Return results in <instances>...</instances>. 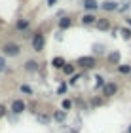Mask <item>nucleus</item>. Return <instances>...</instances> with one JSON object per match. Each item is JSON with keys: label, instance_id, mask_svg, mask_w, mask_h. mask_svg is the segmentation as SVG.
Instances as JSON below:
<instances>
[{"label": "nucleus", "instance_id": "5", "mask_svg": "<svg viewBox=\"0 0 131 133\" xmlns=\"http://www.w3.org/2000/svg\"><path fill=\"white\" fill-rule=\"evenodd\" d=\"M78 65L87 66V69H89V66L95 65V59H93V57H80V59H78Z\"/></svg>", "mask_w": 131, "mask_h": 133}, {"label": "nucleus", "instance_id": "9", "mask_svg": "<svg viewBox=\"0 0 131 133\" xmlns=\"http://www.w3.org/2000/svg\"><path fill=\"white\" fill-rule=\"evenodd\" d=\"M82 23H84V25H91V23H95V15L86 14L84 17H82Z\"/></svg>", "mask_w": 131, "mask_h": 133}, {"label": "nucleus", "instance_id": "2", "mask_svg": "<svg viewBox=\"0 0 131 133\" xmlns=\"http://www.w3.org/2000/svg\"><path fill=\"white\" fill-rule=\"evenodd\" d=\"M32 48L36 51H40L44 48V34H40V32H36L34 34V38H32Z\"/></svg>", "mask_w": 131, "mask_h": 133}, {"label": "nucleus", "instance_id": "26", "mask_svg": "<svg viewBox=\"0 0 131 133\" xmlns=\"http://www.w3.org/2000/svg\"><path fill=\"white\" fill-rule=\"evenodd\" d=\"M47 2H50V4L53 6V4H55V2H57V0H47Z\"/></svg>", "mask_w": 131, "mask_h": 133}, {"label": "nucleus", "instance_id": "10", "mask_svg": "<svg viewBox=\"0 0 131 133\" xmlns=\"http://www.w3.org/2000/svg\"><path fill=\"white\" fill-rule=\"evenodd\" d=\"M59 27H61V29H68V27H70V19H68V17H61Z\"/></svg>", "mask_w": 131, "mask_h": 133}, {"label": "nucleus", "instance_id": "12", "mask_svg": "<svg viewBox=\"0 0 131 133\" xmlns=\"http://www.w3.org/2000/svg\"><path fill=\"white\" fill-rule=\"evenodd\" d=\"M118 70H120L122 74H129V72H131V66H129V65H120V66H118Z\"/></svg>", "mask_w": 131, "mask_h": 133}, {"label": "nucleus", "instance_id": "15", "mask_svg": "<svg viewBox=\"0 0 131 133\" xmlns=\"http://www.w3.org/2000/svg\"><path fill=\"white\" fill-rule=\"evenodd\" d=\"M95 86H97V88H105L106 84H105V80L101 76H95Z\"/></svg>", "mask_w": 131, "mask_h": 133}, {"label": "nucleus", "instance_id": "20", "mask_svg": "<svg viewBox=\"0 0 131 133\" xmlns=\"http://www.w3.org/2000/svg\"><path fill=\"white\" fill-rule=\"evenodd\" d=\"M2 70H6V59L0 57V72H2Z\"/></svg>", "mask_w": 131, "mask_h": 133}, {"label": "nucleus", "instance_id": "11", "mask_svg": "<svg viewBox=\"0 0 131 133\" xmlns=\"http://www.w3.org/2000/svg\"><path fill=\"white\" fill-rule=\"evenodd\" d=\"M97 27L101 29V31H106V29H108V21H106V19H99L97 21Z\"/></svg>", "mask_w": 131, "mask_h": 133}, {"label": "nucleus", "instance_id": "24", "mask_svg": "<svg viewBox=\"0 0 131 133\" xmlns=\"http://www.w3.org/2000/svg\"><path fill=\"white\" fill-rule=\"evenodd\" d=\"M38 120H40L42 124H46V122H47V116H44V114H40V116H38Z\"/></svg>", "mask_w": 131, "mask_h": 133}, {"label": "nucleus", "instance_id": "3", "mask_svg": "<svg viewBox=\"0 0 131 133\" xmlns=\"http://www.w3.org/2000/svg\"><path fill=\"white\" fill-rule=\"evenodd\" d=\"M23 110H25V103H23L21 99H15L13 103H11V112L13 114H21Z\"/></svg>", "mask_w": 131, "mask_h": 133}, {"label": "nucleus", "instance_id": "27", "mask_svg": "<svg viewBox=\"0 0 131 133\" xmlns=\"http://www.w3.org/2000/svg\"><path fill=\"white\" fill-rule=\"evenodd\" d=\"M127 133H131V125H129V129H127Z\"/></svg>", "mask_w": 131, "mask_h": 133}, {"label": "nucleus", "instance_id": "18", "mask_svg": "<svg viewBox=\"0 0 131 133\" xmlns=\"http://www.w3.org/2000/svg\"><path fill=\"white\" fill-rule=\"evenodd\" d=\"M63 108H67V110H70V108H72V101L65 99V101H63Z\"/></svg>", "mask_w": 131, "mask_h": 133}, {"label": "nucleus", "instance_id": "4", "mask_svg": "<svg viewBox=\"0 0 131 133\" xmlns=\"http://www.w3.org/2000/svg\"><path fill=\"white\" fill-rule=\"evenodd\" d=\"M116 84L114 82H110V84H106V86L103 88V95H105V97H110V95H114L116 93Z\"/></svg>", "mask_w": 131, "mask_h": 133}, {"label": "nucleus", "instance_id": "8", "mask_svg": "<svg viewBox=\"0 0 131 133\" xmlns=\"http://www.w3.org/2000/svg\"><path fill=\"white\" fill-rule=\"evenodd\" d=\"M116 8H118V4L112 2V0H106V2H103V10H106V11H114Z\"/></svg>", "mask_w": 131, "mask_h": 133}, {"label": "nucleus", "instance_id": "28", "mask_svg": "<svg viewBox=\"0 0 131 133\" xmlns=\"http://www.w3.org/2000/svg\"><path fill=\"white\" fill-rule=\"evenodd\" d=\"M127 23H129V25H131V19H127Z\"/></svg>", "mask_w": 131, "mask_h": 133}, {"label": "nucleus", "instance_id": "1", "mask_svg": "<svg viewBox=\"0 0 131 133\" xmlns=\"http://www.w3.org/2000/svg\"><path fill=\"white\" fill-rule=\"evenodd\" d=\"M2 51L6 53V55H10V57H15L17 53H19V46L17 44H6L2 48Z\"/></svg>", "mask_w": 131, "mask_h": 133}, {"label": "nucleus", "instance_id": "21", "mask_svg": "<svg viewBox=\"0 0 131 133\" xmlns=\"http://www.w3.org/2000/svg\"><path fill=\"white\" fill-rule=\"evenodd\" d=\"M122 34H123V38H126V40L131 38V31H122Z\"/></svg>", "mask_w": 131, "mask_h": 133}, {"label": "nucleus", "instance_id": "19", "mask_svg": "<svg viewBox=\"0 0 131 133\" xmlns=\"http://www.w3.org/2000/svg\"><path fill=\"white\" fill-rule=\"evenodd\" d=\"M65 72H67V74H72V72H74V66L72 65H65V69H63Z\"/></svg>", "mask_w": 131, "mask_h": 133}, {"label": "nucleus", "instance_id": "7", "mask_svg": "<svg viewBox=\"0 0 131 133\" xmlns=\"http://www.w3.org/2000/svg\"><path fill=\"white\" fill-rule=\"evenodd\" d=\"M51 65L55 66V69H65V65H67V63H65L63 57H55V59H51Z\"/></svg>", "mask_w": 131, "mask_h": 133}, {"label": "nucleus", "instance_id": "22", "mask_svg": "<svg viewBox=\"0 0 131 133\" xmlns=\"http://www.w3.org/2000/svg\"><path fill=\"white\" fill-rule=\"evenodd\" d=\"M93 51H95V53H103V46H95Z\"/></svg>", "mask_w": 131, "mask_h": 133}, {"label": "nucleus", "instance_id": "23", "mask_svg": "<svg viewBox=\"0 0 131 133\" xmlns=\"http://www.w3.org/2000/svg\"><path fill=\"white\" fill-rule=\"evenodd\" d=\"M21 91L23 93H31V88H29V86H21Z\"/></svg>", "mask_w": 131, "mask_h": 133}, {"label": "nucleus", "instance_id": "13", "mask_svg": "<svg viewBox=\"0 0 131 133\" xmlns=\"http://www.w3.org/2000/svg\"><path fill=\"white\" fill-rule=\"evenodd\" d=\"M53 118H55L57 122H63V120H65V112L63 110H57L55 114H53Z\"/></svg>", "mask_w": 131, "mask_h": 133}, {"label": "nucleus", "instance_id": "14", "mask_svg": "<svg viewBox=\"0 0 131 133\" xmlns=\"http://www.w3.org/2000/svg\"><path fill=\"white\" fill-rule=\"evenodd\" d=\"M36 69H38V63H36V61H29V63H27V70L32 72V70H36Z\"/></svg>", "mask_w": 131, "mask_h": 133}, {"label": "nucleus", "instance_id": "25", "mask_svg": "<svg viewBox=\"0 0 131 133\" xmlns=\"http://www.w3.org/2000/svg\"><path fill=\"white\" fill-rule=\"evenodd\" d=\"M4 114H6V107H4V105H0V118H2Z\"/></svg>", "mask_w": 131, "mask_h": 133}, {"label": "nucleus", "instance_id": "17", "mask_svg": "<svg viewBox=\"0 0 131 133\" xmlns=\"http://www.w3.org/2000/svg\"><path fill=\"white\" fill-rule=\"evenodd\" d=\"M27 27H29V21H25V19L17 21V29H27Z\"/></svg>", "mask_w": 131, "mask_h": 133}, {"label": "nucleus", "instance_id": "16", "mask_svg": "<svg viewBox=\"0 0 131 133\" xmlns=\"http://www.w3.org/2000/svg\"><path fill=\"white\" fill-rule=\"evenodd\" d=\"M110 61H112V63H118V61H120V53H118V51L110 53Z\"/></svg>", "mask_w": 131, "mask_h": 133}, {"label": "nucleus", "instance_id": "6", "mask_svg": "<svg viewBox=\"0 0 131 133\" xmlns=\"http://www.w3.org/2000/svg\"><path fill=\"white\" fill-rule=\"evenodd\" d=\"M82 4H84V8L89 10V11H93V10H97V8H99V4L95 2V0H84Z\"/></svg>", "mask_w": 131, "mask_h": 133}]
</instances>
